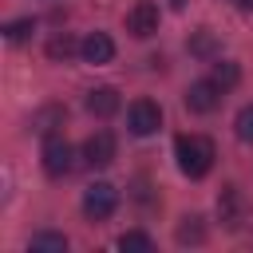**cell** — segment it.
<instances>
[{
	"instance_id": "9a60e30c",
	"label": "cell",
	"mask_w": 253,
	"mask_h": 253,
	"mask_svg": "<svg viewBox=\"0 0 253 253\" xmlns=\"http://www.w3.org/2000/svg\"><path fill=\"white\" fill-rule=\"evenodd\" d=\"M119 249H123V253H150V249H154V241H150L146 233L130 229V233H123V237H119Z\"/></svg>"
},
{
	"instance_id": "5b68a950",
	"label": "cell",
	"mask_w": 253,
	"mask_h": 253,
	"mask_svg": "<svg viewBox=\"0 0 253 253\" xmlns=\"http://www.w3.org/2000/svg\"><path fill=\"white\" fill-rule=\"evenodd\" d=\"M126 32H130L134 40H150V36L158 32V8H154L150 0H138V4L126 12Z\"/></svg>"
},
{
	"instance_id": "277c9868",
	"label": "cell",
	"mask_w": 253,
	"mask_h": 253,
	"mask_svg": "<svg viewBox=\"0 0 253 253\" xmlns=\"http://www.w3.org/2000/svg\"><path fill=\"white\" fill-rule=\"evenodd\" d=\"M43 170H47L51 178H63V174L75 170V150H71L59 134H47V142H43Z\"/></svg>"
},
{
	"instance_id": "2e32d148",
	"label": "cell",
	"mask_w": 253,
	"mask_h": 253,
	"mask_svg": "<svg viewBox=\"0 0 253 253\" xmlns=\"http://www.w3.org/2000/svg\"><path fill=\"white\" fill-rule=\"evenodd\" d=\"M233 130H237V138H241V142H253V103L237 111V119H233Z\"/></svg>"
},
{
	"instance_id": "8fae6325",
	"label": "cell",
	"mask_w": 253,
	"mask_h": 253,
	"mask_svg": "<svg viewBox=\"0 0 253 253\" xmlns=\"http://www.w3.org/2000/svg\"><path fill=\"white\" fill-rule=\"evenodd\" d=\"M28 249H32V253H63V249H67V237H63V233H36V237L28 241Z\"/></svg>"
},
{
	"instance_id": "4fadbf2b",
	"label": "cell",
	"mask_w": 253,
	"mask_h": 253,
	"mask_svg": "<svg viewBox=\"0 0 253 253\" xmlns=\"http://www.w3.org/2000/svg\"><path fill=\"white\" fill-rule=\"evenodd\" d=\"M75 47H79V43H75L67 32H55V36L47 40V55H51V59H71V55H75Z\"/></svg>"
},
{
	"instance_id": "ffe728a7",
	"label": "cell",
	"mask_w": 253,
	"mask_h": 253,
	"mask_svg": "<svg viewBox=\"0 0 253 253\" xmlns=\"http://www.w3.org/2000/svg\"><path fill=\"white\" fill-rule=\"evenodd\" d=\"M237 4H241V8H245V12H253V0H237Z\"/></svg>"
},
{
	"instance_id": "7a4b0ae2",
	"label": "cell",
	"mask_w": 253,
	"mask_h": 253,
	"mask_svg": "<svg viewBox=\"0 0 253 253\" xmlns=\"http://www.w3.org/2000/svg\"><path fill=\"white\" fill-rule=\"evenodd\" d=\"M115 210H119V190L111 182H95V186L83 190V213L91 221H107Z\"/></svg>"
},
{
	"instance_id": "7c38bea8",
	"label": "cell",
	"mask_w": 253,
	"mask_h": 253,
	"mask_svg": "<svg viewBox=\"0 0 253 253\" xmlns=\"http://www.w3.org/2000/svg\"><path fill=\"white\" fill-rule=\"evenodd\" d=\"M190 55H198V59H213L217 55V40H213V32H194V40H190Z\"/></svg>"
},
{
	"instance_id": "ac0fdd59",
	"label": "cell",
	"mask_w": 253,
	"mask_h": 253,
	"mask_svg": "<svg viewBox=\"0 0 253 253\" xmlns=\"http://www.w3.org/2000/svg\"><path fill=\"white\" fill-rule=\"evenodd\" d=\"M178 241H202V217H186V225H178Z\"/></svg>"
},
{
	"instance_id": "30bf717a",
	"label": "cell",
	"mask_w": 253,
	"mask_h": 253,
	"mask_svg": "<svg viewBox=\"0 0 253 253\" xmlns=\"http://www.w3.org/2000/svg\"><path fill=\"white\" fill-rule=\"evenodd\" d=\"M87 111H91L95 119H111V115L119 111V91H115V87H95V91H87Z\"/></svg>"
},
{
	"instance_id": "d6986e66",
	"label": "cell",
	"mask_w": 253,
	"mask_h": 253,
	"mask_svg": "<svg viewBox=\"0 0 253 253\" xmlns=\"http://www.w3.org/2000/svg\"><path fill=\"white\" fill-rule=\"evenodd\" d=\"M55 119H63V111H55V107H47V111H43V115L36 119V130H40V134H51V130H55V126H51Z\"/></svg>"
},
{
	"instance_id": "e0dca14e",
	"label": "cell",
	"mask_w": 253,
	"mask_h": 253,
	"mask_svg": "<svg viewBox=\"0 0 253 253\" xmlns=\"http://www.w3.org/2000/svg\"><path fill=\"white\" fill-rule=\"evenodd\" d=\"M32 28H36L32 20H12V24L4 28V36H8L12 43H20V40H28V36H32Z\"/></svg>"
},
{
	"instance_id": "5bb4252c",
	"label": "cell",
	"mask_w": 253,
	"mask_h": 253,
	"mask_svg": "<svg viewBox=\"0 0 253 253\" xmlns=\"http://www.w3.org/2000/svg\"><path fill=\"white\" fill-rule=\"evenodd\" d=\"M210 79H213V83H217L221 91H229V87H233V83L241 79V71H237V63H229V59H217V63H213V75H210Z\"/></svg>"
},
{
	"instance_id": "44dd1931",
	"label": "cell",
	"mask_w": 253,
	"mask_h": 253,
	"mask_svg": "<svg viewBox=\"0 0 253 253\" xmlns=\"http://www.w3.org/2000/svg\"><path fill=\"white\" fill-rule=\"evenodd\" d=\"M170 4H174V8H186V0H170Z\"/></svg>"
},
{
	"instance_id": "6da1fadb",
	"label": "cell",
	"mask_w": 253,
	"mask_h": 253,
	"mask_svg": "<svg viewBox=\"0 0 253 253\" xmlns=\"http://www.w3.org/2000/svg\"><path fill=\"white\" fill-rule=\"evenodd\" d=\"M174 154H178V170L186 178H206L213 158H217V150H213V142L206 134H178Z\"/></svg>"
},
{
	"instance_id": "ba28073f",
	"label": "cell",
	"mask_w": 253,
	"mask_h": 253,
	"mask_svg": "<svg viewBox=\"0 0 253 253\" xmlns=\"http://www.w3.org/2000/svg\"><path fill=\"white\" fill-rule=\"evenodd\" d=\"M79 55H83L87 63H111V59H115V40H111L107 32H91V36L79 43Z\"/></svg>"
},
{
	"instance_id": "9c48e42d",
	"label": "cell",
	"mask_w": 253,
	"mask_h": 253,
	"mask_svg": "<svg viewBox=\"0 0 253 253\" xmlns=\"http://www.w3.org/2000/svg\"><path fill=\"white\" fill-rule=\"evenodd\" d=\"M217 213H221V221H225L229 229L241 225L245 202H241V190H237V186H225V190H221V198H217Z\"/></svg>"
},
{
	"instance_id": "52a82bcc",
	"label": "cell",
	"mask_w": 253,
	"mask_h": 253,
	"mask_svg": "<svg viewBox=\"0 0 253 253\" xmlns=\"http://www.w3.org/2000/svg\"><path fill=\"white\" fill-rule=\"evenodd\" d=\"M83 162L87 166H111L115 162V134L111 130H95L87 142H83Z\"/></svg>"
},
{
	"instance_id": "3957f363",
	"label": "cell",
	"mask_w": 253,
	"mask_h": 253,
	"mask_svg": "<svg viewBox=\"0 0 253 253\" xmlns=\"http://www.w3.org/2000/svg\"><path fill=\"white\" fill-rule=\"evenodd\" d=\"M126 126H130V134H138V138L154 134V130L162 126V107L150 103V99H134L130 111H126Z\"/></svg>"
},
{
	"instance_id": "8992f818",
	"label": "cell",
	"mask_w": 253,
	"mask_h": 253,
	"mask_svg": "<svg viewBox=\"0 0 253 253\" xmlns=\"http://www.w3.org/2000/svg\"><path fill=\"white\" fill-rule=\"evenodd\" d=\"M217 103H221V87H217L213 79H198V83H190V91H186V107H190L194 115H210Z\"/></svg>"
}]
</instances>
